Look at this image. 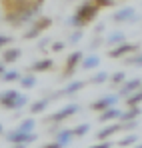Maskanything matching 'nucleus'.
<instances>
[{"label": "nucleus", "mask_w": 142, "mask_h": 148, "mask_svg": "<svg viewBox=\"0 0 142 148\" xmlns=\"http://www.w3.org/2000/svg\"><path fill=\"white\" fill-rule=\"evenodd\" d=\"M74 110H76V108H74V106H72V108H66V110H62V112H60V114H56V116H54V118H56V120H58V118H64V116H68V114H70V112H74Z\"/></svg>", "instance_id": "1"}, {"label": "nucleus", "mask_w": 142, "mask_h": 148, "mask_svg": "<svg viewBox=\"0 0 142 148\" xmlns=\"http://www.w3.org/2000/svg\"><path fill=\"white\" fill-rule=\"evenodd\" d=\"M20 52L18 50H12V52H6V60H16V56H18Z\"/></svg>", "instance_id": "2"}, {"label": "nucleus", "mask_w": 142, "mask_h": 148, "mask_svg": "<svg viewBox=\"0 0 142 148\" xmlns=\"http://www.w3.org/2000/svg\"><path fill=\"white\" fill-rule=\"evenodd\" d=\"M96 148H108V144H102V146H96Z\"/></svg>", "instance_id": "3"}, {"label": "nucleus", "mask_w": 142, "mask_h": 148, "mask_svg": "<svg viewBox=\"0 0 142 148\" xmlns=\"http://www.w3.org/2000/svg\"><path fill=\"white\" fill-rule=\"evenodd\" d=\"M4 42H6V38H0V44H4Z\"/></svg>", "instance_id": "4"}, {"label": "nucleus", "mask_w": 142, "mask_h": 148, "mask_svg": "<svg viewBox=\"0 0 142 148\" xmlns=\"http://www.w3.org/2000/svg\"><path fill=\"white\" fill-rule=\"evenodd\" d=\"M50 148H58V146H50Z\"/></svg>", "instance_id": "5"}, {"label": "nucleus", "mask_w": 142, "mask_h": 148, "mask_svg": "<svg viewBox=\"0 0 142 148\" xmlns=\"http://www.w3.org/2000/svg\"><path fill=\"white\" fill-rule=\"evenodd\" d=\"M0 130H2V128H0Z\"/></svg>", "instance_id": "6"}]
</instances>
